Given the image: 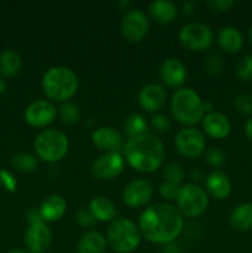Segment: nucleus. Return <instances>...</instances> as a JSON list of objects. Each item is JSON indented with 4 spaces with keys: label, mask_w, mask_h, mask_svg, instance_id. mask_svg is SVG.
I'll use <instances>...</instances> for the list:
<instances>
[{
    "label": "nucleus",
    "mask_w": 252,
    "mask_h": 253,
    "mask_svg": "<svg viewBox=\"0 0 252 253\" xmlns=\"http://www.w3.org/2000/svg\"><path fill=\"white\" fill-rule=\"evenodd\" d=\"M37 156L44 162H58L67 155L69 141L62 131L47 128L36 136L34 142Z\"/></svg>",
    "instance_id": "423d86ee"
},
{
    "label": "nucleus",
    "mask_w": 252,
    "mask_h": 253,
    "mask_svg": "<svg viewBox=\"0 0 252 253\" xmlns=\"http://www.w3.org/2000/svg\"><path fill=\"white\" fill-rule=\"evenodd\" d=\"M177 205L179 212L187 217H198L207 210L209 199L203 188L188 183L179 188L177 197Z\"/></svg>",
    "instance_id": "0eeeda50"
},
{
    "label": "nucleus",
    "mask_w": 252,
    "mask_h": 253,
    "mask_svg": "<svg viewBox=\"0 0 252 253\" xmlns=\"http://www.w3.org/2000/svg\"><path fill=\"white\" fill-rule=\"evenodd\" d=\"M140 241V230L131 220L116 219L108 227L106 242L115 252L130 253L135 251Z\"/></svg>",
    "instance_id": "39448f33"
},
{
    "label": "nucleus",
    "mask_w": 252,
    "mask_h": 253,
    "mask_svg": "<svg viewBox=\"0 0 252 253\" xmlns=\"http://www.w3.org/2000/svg\"><path fill=\"white\" fill-rule=\"evenodd\" d=\"M125 132L130 137L147 133V123L140 114H132L125 121Z\"/></svg>",
    "instance_id": "bb28decb"
},
{
    "label": "nucleus",
    "mask_w": 252,
    "mask_h": 253,
    "mask_svg": "<svg viewBox=\"0 0 252 253\" xmlns=\"http://www.w3.org/2000/svg\"><path fill=\"white\" fill-rule=\"evenodd\" d=\"M152 185L143 179H136L128 183L124 189V202L130 208L145 207L152 197Z\"/></svg>",
    "instance_id": "4468645a"
},
{
    "label": "nucleus",
    "mask_w": 252,
    "mask_h": 253,
    "mask_svg": "<svg viewBox=\"0 0 252 253\" xmlns=\"http://www.w3.org/2000/svg\"><path fill=\"white\" fill-rule=\"evenodd\" d=\"M230 225L237 231H249L252 229V204L244 203L230 215Z\"/></svg>",
    "instance_id": "393cba45"
},
{
    "label": "nucleus",
    "mask_w": 252,
    "mask_h": 253,
    "mask_svg": "<svg viewBox=\"0 0 252 253\" xmlns=\"http://www.w3.org/2000/svg\"><path fill=\"white\" fill-rule=\"evenodd\" d=\"M106 239L98 231H89L79 240L77 252L78 253H105Z\"/></svg>",
    "instance_id": "4be33fe9"
},
{
    "label": "nucleus",
    "mask_w": 252,
    "mask_h": 253,
    "mask_svg": "<svg viewBox=\"0 0 252 253\" xmlns=\"http://www.w3.org/2000/svg\"><path fill=\"white\" fill-rule=\"evenodd\" d=\"M26 219H27V221H29L30 225L36 224V222L43 221V220H42L41 214H40V210H37V209H31V210H30V211L27 212Z\"/></svg>",
    "instance_id": "ea45409f"
},
{
    "label": "nucleus",
    "mask_w": 252,
    "mask_h": 253,
    "mask_svg": "<svg viewBox=\"0 0 252 253\" xmlns=\"http://www.w3.org/2000/svg\"><path fill=\"white\" fill-rule=\"evenodd\" d=\"M190 177H192V179L199 180L200 178H202V172H200L199 169H197V168H195V169H193L192 172H190Z\"/></svg>",
    "instance_id": "79ce46f5"
},
{
    "label": "nucleus",
    "mask_w": 252,
    "mask_h": 253,
    "mask_svg": "<svg viewBox=\"0 0 252 253\" xmlns=\"http://www.w3.org/2000/svg\"><path fill=\"white\" fill-rule=\"evenodd\" d=\"M125 161L120 153L110 152L100 156L91 165L90 173L94 178L99 180H108L118 177L124 169Z\"/></svg>",
    "instance_id": "9b49d317"
},
{
    "label": "nucleus",
    "mask_w": 252,
    "mask_h": 253,
    "mask_svg": "<svg viewBox=\"0 0 252 253\" xmlns=\"http://www.w3.org/2000/svg\"><path fill=\"white\" fill-rule=\"evenodd\" d=\"M217 43H219L220 48L224 49L227 53H236L241 49L242 44H244V39L239 30L227 26L221 29V31L217 35Z\"/></svg>",
    "instance_id": "5701e85b"
},
{
    "label": "nucleus",
    "mask_w": 252,
    "mask_h": 253,
    "mask_svg": "<svg viewBox=\"0 0 252 253\" xmlns=\"http://www.w3.org/2000/svg\"><path fill=\"white\" fill-rule=\"evenodd\" d=\"M205 187L212 197L222 200L226 199L231 193V180L225 173L216 170L208 175Z\"/></svg>",
    "instance_id": "aec40b11"
},
{
    "label": "nucleus",
    "mask_w": 252,
    "mask_h": 253,
    "mask_svg": "<svg viewBox=\"0 0 252 253\" xmlns=\"http://www.w3.org/2000/svg\"><path fill=\"white\" fill-rule=\"evenodd\" d=\"M21 68V58L16 52L6 49L0 54V73L4 77L16 76Z\"/></svg>",
    "instance_id": "a878e982"
},
{
    "label": "nucleus",
    "mask_w": 252,
    "mask_h": 253,
    "mask_svg": "<svg viewBox=\"0 0 252 253\" xmlns=\"http://www.w3.org/2000/svg\"><path fill=\"white\" fill-rule=\"evenodd\" d=\"M204 68L210 76H217L222 72L224 68V61L222 57L217 53H211L205 58Z\"/></svg>",
    "instance_id": "2f4dec72"
},
{
    "label": "nucleus",
    "mask_w": 252,
    "mask_h": 253,
    "mask_svg": "<svg viewBox=\"0 0 252 253\" xmlns=\"http://www.w3.org/2000/svg\"><path fill=\"white\" fill-rule=\"evenodd\" d=\"M236 76L244 82H252V54L242 57L237 62Z\"/></svg>",
    "instance_id": "7c9ffc66"
},
{
    "label": "nucleus",
    "mask_w": 252,
    "mask_h": 253,
    "mask_svg": "<svg viewBox=\"0 0 252 253\" xmlns=\"http://www.w3.org/2000/svg\"><path fill=\"white\" fill-rule=\"evenodd\" d=\"M124 156L135 170L151 173L162 166L166 150L160 138L147 132L128 138L124 145Z\"/></svg>",
    "instance_id": "f03ea898"
},
{
    "label": "nucleus",
    "mask_w": 252,
    "mask_h": 253,
    "mask_svg": "<svg viewBox=\"0 0 252 253\" xmlns=\"http://www.w3.org/2000/svg\"><path fill=\"white\" fill-rule=\"evenodd\" d=\"M91 142L96 148L106 151L108 153H120L119 151L124 148L123 136L110 126H101L96 128L91 135Z\"/></svg>",
    "instance_id": "2eb2a0df"
},
{
    "label": "nucleus",
    "mask_w": 252,
    "mask_h": 253,
    "mask_svg": "<svg viewBox=\"0 0 252 253\" xmlns=\"http://www.w3.org/2000/svg\"><path fill=\"white\" fill-rule=\"evenodd\" d=\"M12 165L21 172H34L39 166L37 158L30 153H17L12 157Z\"/></svg>",
    "instance_id": "cd10ccee"
},
{
    "label": "nucleus",
    "mask_w": 252,
    "mask_h": 253,
    "mask_svg": "<svg viewBox=\"0 0 252 253\" xmlns=\"http://www.w3.org/2000/svg\"><path fill=\"white\" fill-rule=\"evenodd\" d=\"M148 11H150L152 19L160 22V24H170V22L174 21L178 14L177 6H175L174 2L168 1V0L152 1L148 6Z\"/></svg>",
    "instance_id": "412c9836"
},
{
    "label": "nucleus",
    "mask_w": 252,
    "mask_h": 253,
    "mask_svg": "<svg viewBox=\"0 0 252 253\" xmlns=\"http://www.w3.org/2000/svg\"><path fill=\"white\" fill-rule=\"evenodd\" d=\"M138 227L146 240L152 244L167 245L174 241L183 229L179 210L166 203L151 205L141 214Z\"/></svg>",
    "instance_id": "f257e3e1"
},
{
    "label": "nucleus",
    "mask_w": 252,
    "mask_h": 253,
    "mask_svg": "<svg viewBox=\"0 0 252 253\" xmlns=\"http://www.w3.org/2000/svg\"><path fill=\"white\" fill-rule=\"evenodd\" d=\"M160 193L167 200L177 199L178 193H179V187L177 184H174V183L166 182L160 187Z\"/></svg>",
    "instance_id": "c9c22d12"
},
{
    "label": "nucleus",
    "mask_w": 252,
    "mask_h": 253,
    "mask_svg": "<svg viewBox=\"0 0 252 253\" xmlns=\"http://www.w3.org/2000/svg\"><path fill=\"white\" fill-rule=\"evenodd\" d=\"M245 133L250 140H252V118L249 119L245 124Z\"/></svg>",
    "instance_id": "a19ab883"
},
{
    "label": "nucleus",
    "mask_w": 252,
    "mask_h": 253,
    "mask_svg": "<svg viewBox=\"0 0 252 253\" xmlns=\"http://www.w3.org/2000/svg\"><path fill=\"white\" fill-rule=\"evenodd\" d=\"M235 108L239 113L244 115H251L252 114V94H240L235 99Z\"/></svg>",
    "instance_id": "473e14b6"
},
{
    "label": "nucleus",
    "mask_w": 252,
    "mask_h": 253,
    "mask_svg": "<svg viewBox=\"0 0 252 253\" xmlns=\"http://www.w3.org/2000/svg\"><path fill=\"white\" fill-rule=\"evenodd\" d=\"M151 124H152L153 128L157 130L158 132H167V131H169L170 127H172L170 120L165 115L153 116L152 120H151Z\"/></svg>",
    "instance_id": "e433bc0d"
},
{
    "label": "nucleus",
    "mask_w": 252,
    "mask_h": 253,
    "mask_svg": "<svg viewBox=\"0 0 252 253\" xmlns=\"http://www.w3.org/2000/svg\"><path fill=\"white\" fill-rule=\"evenodd\" d=\"M205 160L212 167H221L226 162V157H225L224 152L217 148H210L205 153Z\"/></svg>",
    "instance_id": "f704fd0d"
},
{
    "label": "nucleus",
    "mask_w": 252,
    "mask_h": 253,
    "mask_svg": "<svg viewBox=\"0 0 252 253\" xmlns=\"http://www.w3.org/2000/svg\"><path fill=\"white\" fill-rule=\"evenodd\" d=\"M160 77L167 86L178 88L184 84L187 78V69L179 59L168 58L161 66Z\"/></svg>",
    "instance_id": "f3484780"
},
{
    "label": "nucleus",
    "mask_w": 252,
    "mask_h": 253,
    "mask_svg": "<svg viewBox=\"0 0 252 253\" xmlns=\"http://www.w3.org/2000/svg\"><path fill=\"white\" fill-rule=\"evenodd\" d=\"M167 93L160 84H147L138 93V104L148 113L157 111L165 105Z\"/></svg>",
    "instance_id": "dca6fc26"
},
{
    "label": "nucleus",
    "mask_w": 252,
    "mask_h": 253,
    "mask_svg": "<svg viewBox=\"0 0 252 253\" xmlns=\"http://www.w3.org/2000/svg\"><path fill=\"white\" fill-rule=\"evenodd\" d=\"M249 37H250V40H251V42H252V26L250 27V31H249Z\"/></svg>",
    "instance_id": "49530a36"
},
{
    "label": "nucleus",
    "mask_w": 252,
    "mask_h": 253,
    "mask_svg": "<svg viewBox=\"0 0 252 253\" xmlns=\"http://www.w3.org/2000/svg\"><path fill=\"white\" fill-rule=\"evenodd\" d=\"M52 234L44 221L30 225L25 232V244L32 253H43L51 245Z\"/></svg>",
    "instance_id": "ddd939ff"
},
{
    "label": "nucleus",
    "mask_w": 252,
    "mask_h": 253,
    "mask_svg": "<svg viewBox=\"0 0 252 253\" xmlns=\"http://www.w3.org/2000/svg\"><path fill=\"white\" fill-rule=\"evenodd\" d=\"M150 22L145 12L141 10H130L121 19L123 36L130 42H140L147 35Z\"/></svg>",
    "instance_id": "1a4fd4ad"
},
{
    "label": "nucleus",
    "mask_w": 252,
    "mask_h": 253,
    "mask_svg": "<svg viewBox=\"0 0 252 253\" xmlns=\"http://www.w3.org/2000/svg\"><path fill=\"white\" fill-rule=\"evenodd\" d=\"M0 183H1V185L5 189L10 190V192H14V190L16 189V179H15L14 175L10 172H7V170H1V172H0Z\"/></svg>",
    "instance_id": "4c0bfd02"
},
{
    "label": "nucleus",
    "mask_w": 252,
    "mask_h": 253,
    "mask_svg": "<svg viewBox=\"0 0 252 253\" xmlns=\"http://www.w3.org/2000/svg\"><path fill=\"white\" fill-rule=\"evenodd\" d=\"M5 89H6V83H5V82L0 78V94L4 93Z\"/></svg>",
    "instance_id": "c03bdc74"
},
{
    "label": "nucleus",
    "mask_w": 252,
    "mask_h": 253,
    "mask_svg": "<svg viewBox=\"0 0 252 253\" xmlns=\"http://www.w3.org/2000/svg\"><path fill=\"white\" fill-rule=\"evenodd\" d=\"M39 210L44 222H54L64 215L67 203L61 195H49L42 202Z\"/></svg>",
    "instance_id": "6ab92c4d"
},
{
    "label": "nucleus",
    "mask_w": 252,
    "mask_h": 253,
    "mask_svg": "<svg viewBox=\"0 0 252 253\" xmlns=\"http://www.w3.org/2000/svg\"><path fill=\"white\" fill-rule=\"evenodd\" d=\"M44 95L54 101H67L78 89V77L67 67H52L42 78Z\"/></svg>",
    "instance_id": "7ed1b4c3"
},
{
    "label": "nucleus",
    "mask_w": 252,
    "mask_h": 253,
    "mask_svg": "<svg viewBox=\"0 0 252 253\" xmlns=\"http://www.w3.org/2000/svg\"><path fill=\"white\" fill-rule=\"evenodd\" d=\"M170 111L178 123L192 126L204 118V103L195 90L190 88H180L173 94Z\"/></svg>",
    "instance_id": "20e7f679"
},
{
    "label": "nucleus",
    "mask_w": 252,
    "mask_h": 253,
    "mask_svg": "<svg viewBox=\"0 0 252 253\" xmlns=\"http://www.w3.org/2000/svg\"><path fill=\"white\" fill-rule=\"evenodd\" d=\"M59 118L64 125H74L81 119V111L76 104L66 101L59 109Z\"/></svg>",
    "instance_id": "c85d7f7f"
},
{
    "label": "nucleus",
    "mask_w": 252,
    "mask_h": 253,
    "mask_svg": "<svg viewBox=\"0 0 252 253\" xmlns=\"http://www.w3.org/2000/svg\"><path fill=\"white\" fill-rule=\"evenodd\" d=\"M212 31L209 26L199 22H192L182 27L179 41L189 51H203L211 46Z\"/></svg>",
    "instance_id": "6e6552de"
},
{
    "label": "nucleus",
    "mask_w": 252,
    "mask_h": 253,
    "mask_svg": "<svg viewBox=\"0 0 252 253\" xmlns=\"http://www.w3.org/2000/svg\"><path fill=\"white\" fill-rule=\"evenodd\" d=\"M207 5L211 7L214 11H226L230 7H232L234 1L232 0H212V1H208Z\"/></svg>",
    "instance_id": "58836bf2"
},
{
    "label": "nucleus",
    "mask_w": 252,
    "mask_h": 253,
    "mask_svg": "<svg viewBox=\"0 0 252 253\" xmlns=\"http://www.w3.org/2000/svg\"><path fill=\"white\" fill-rule=\"evenodd\" d=\"M76 219H77V222H78L81 226L86 227V229H89V227H93L96 222V219L94 217V215L91 214L90 209H89V208H85V207L81 208V209L77 211Z\"/></svg>",
    "instance_id": "72a5a7b5"
},
{
    "label": "nucleus",
    "mask_w": 252,
    "mask_h": 253,
    "mask_svg": "<svg viewBox=\"0 0 252 253\" xmlns=\"http://www.w3.org/2000/svg\"><path fill=\"white\" fill-rule=\"evenodd\" d=\"M166 253H179V251H178L177 246H174V245H169V246L167 247V250H166Z\"/></svg>",
    "instance_id": "37998d69"
},
{
    "label": "nucleus",
    "mask_w": 252,
    "mask_h": 253,
    "mask_svg": "<svg viewBox=\"0 0 252 253\" xmlns=\"http://www.w3.org/2000/svg\"><path fill=\"white\" fill-rule=\"evenodd\" d=\"M175 147L178 152L188 158H194L202 155L205 150V137L199 130L194 127L183 128L175 136Z\"/></svg>",
    "instance_id": "9d476101"
},
{
    "label": "nucleus",
    "mask_w": 252,
    "mask_h": 253,
    "mask_svg": "<svg viewBox=\"0 0 252 253\" xmlns=\"http://www.w3.org/2000/svg\"><path fill=\"white\" fill-rule=\"evenodd\" d=\"M163 177L167 182L179 185L184 179V169L179 163L170 162L166 165L165 169H163Z\"/></svg>",
    "instance_id": "c756f323"
},
{
    "label": "nucleus",
    "mask_w": 252,
    "mask_h": 253,
    "mask_svg": "<svg viewBox=\"0 0 252 253\" xmlns=\"http://www.w3.org/2000/svg\"><path fill=\"white\" fill-rule=\"evenodd\" d=\"M89 209H90L91 214L94 215L96 221L98 220L99 221H110L116 214L113 203L103 195L94 197L89 203Z\"/></svg>",
    "instance_id": "b1692460"
},
{
    "label": "nucleus",
    "mask_w": 252,
    "mask_h": 253,
    "mask_svg": "<svg viewBox=\"0 0 252 253\" xmlns=\"http://www.w3.org/2000/svg\"><path fill=\"white\" fill-rule=\"evenodd\" d=\"M9 253H27V252L22 251V250H12V251L9 252Z\"/></svg>",
    "instance_id": "a18cd8bd"
},
{
    "label": "nucleus",
    "mask_w": 252,
    "mask_h": 253,
    "mask_svg": "<svg viewBox=\"0 0 252 253\" xmlns=\"http://www.w3.org/2000/svg\"><path fill=\"white\" fill-rule=\"evenodd\" d=\"M57 110L52 103L47 100H36L27 106L25 120L34 127H44L56 119Z\"/></svg>",
    "instance_id": "f8f14e48"
},
{
    "label": "nucleus",
    "mask_w": 252,
    "mask_h": 253,
    "mask_svg": "<svg viewBox=\"0 0 252 253\" xmlns=\"http://www.w3.org/2000/svg\"><path fill=\"white\" fill-rule=\"evenodd\" d=\"M203 128L208 136L216 140H221L229 136L231 131V124L229 119L221 113H208L203 118Z\"/></svg>",
    "instance_id": "a211bd4d"
}]
</instances>
